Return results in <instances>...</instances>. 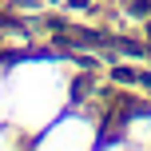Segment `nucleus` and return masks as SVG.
I'll use <instances>...</instances> for the list:
<instances>
[{"mask_svg":"<svg viewBox=\"0 0 151 151\" xmlns=\"http://www.w3.org/2000/svg\"><path fill=\"white\" fill-rule=\"evenodd\" d=\"M64 107V76L56 64H20L8 72V123L44 131Z\"/></svg>","mask_w":151,"mask_h":151,"instance_id":"1","label":"nucleus"},{"mask_svg":"<svg viewBox=\"0 0 151 151\" xmlns=\"http://www.w3.org/2000/svg\"><path fill=\"white\" fill-rule=\"evenodd\" d=\"M8 123V83L0 80V127Z\"/></svg>","mask_w":151,"mask_h":151,"instance_id":"2","label":"nucleus"}]
</instances>
